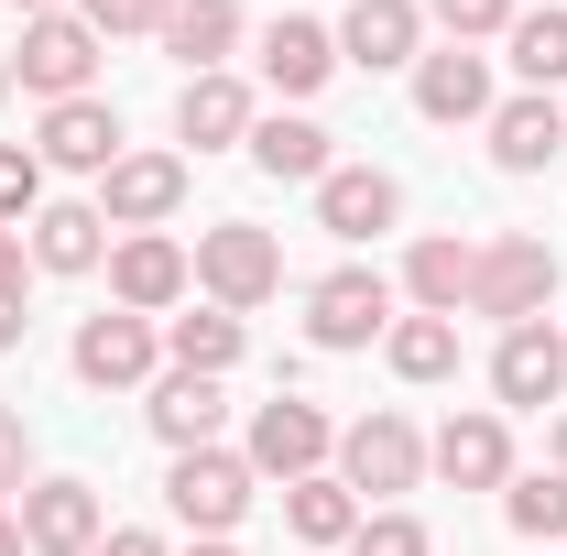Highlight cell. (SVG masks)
Listing matches in <instances>:
<instances>
[{
	"mask_svg": "<svg viewBox=\"0 0 567 556\" xmlns=\"http://www.w3.org/2000/svg\"><path fill=\"white\" fill-rule=\"evenodd\" d=\"M546 306H557V251H546L535 229H502V240H481L470 317H492V328H535Z\"/></svg>",
	"mask_w": 567,
	"mask_h": 556,
	"instance_id": "6da1fadb",
	"label": "cell"
},
{
	"mask_svg": "<svg viewBox=\"0 0 567 556\" xmlns=\"http://www.w3.org/2000/svg\"><path fill=\"white\" fill-rule=\"evenodd\" d=\"M197 284H208V306L251 317V306L284 295V240L262 218H218V229H197Z\"/></svg>",
	"mask_w": 567,
	"mask_h": 556,
	"instance_id": "7a4b0ae2",
	"label": "cell"
},
{
	"mask_svg": "<svg viewBox=\"0 0 567 556\" xmlns=\"http://www.w3.org/2000/svg\"><path fill=\"white\" fill-rule=\"evenodd\" d=\"M339 481L360 491V513H382V502H404L425 481V436L415 415H393V404H371L360 425H339Z\"/></svg>",
	"mask_w": 567,
	"mask_h": 556,
	"instance_id": "3957f363",
	"label": "cell"
},
{
	"mask_svg": "<svg viewBox=\"0 0 567 556\" xmlns=\"http://www.w3.org/2000/svg\"><path fill=\"white\" fill-rule=\"evenodd\" d=\"M240 459H251V481H317L339 459V425H328V404H306V393H274V404H251Z\"/></svg>",
	"mask_w": 567,
	"mask_h": 556,
	"instance_id": "277c9868",
	"label": "cell"
},
{
	"mask_svg": "<svg viewBox=\"0 0 567 556\" xmlns=\"http://www.w3.org/2000/svg\"><path fill=\"white\" fill-rule=\"evenodd\" d=\"M186 295H197V251H186V240H164V229H121V240H110V306H121V317H153V328H164Z\"/></svg>",
	"mask_w": 567,
	"mask_h": 556,
	"instance_id": "5b68a950",
	"label": "cell"
},
{
	"mask_svg": "<svg viewBox=\"0 0 567 556\" xmlns=\"http://www.w3.org/2000/svg\"><path fill=\"white\" fill-rule=\"evenodd\" d=\"M251 491H262V481H251L240 447H186V459L164 470V513H175L186 535H229V524L251 513Z\"/></svg>",
	"mask_w": 567,
	"mask_h": 556,
	"instance_id": "8992f818",
	"label": "cell"
},
{
	"mask_svg": "<svg viewBox=\"0 0 567 556\" xmlns=\"http://www.w3.org/2000/svg\"><path fill=\"white\" fill-rule=\"evenodd\" d=\"M99 55H110V44H99V33H87L76 11H44V22H22L11 87H33L44 110H55V99H99V87H87V76H99Z\"/></svg>",
	"mask_w": 567,
	"mask_h": 556,
	"instance_id": "52a82bcc",
	"label": "cell"
},
{
	"mask_svg": "<svg viewBox=\"0 0 567 556\" xmlns=\"http://www.w3.org/2000/svg\"><path fill=\"white\" fill-rule=\"evenodd\" d=\"M66 371L87 382V393H132V382L164 371V328H153V317H121V306H99V317H76Z\"/></svg>",
	"mask_w": 567,
	"mask_h": 556,
	"instance_id": "ba28073f",
	"label": "cell"
},
{
	"mask_svg": "<svg viewBox=\"0 0 567 556\" xmlns=\"http://www.w3.org/2000/svg\"><path fill=\"white\" fill-rule=\"evenodd\" d=\"M393 328V284L371 274V262H339V274L306 284V339L317 349H371Z\"/></svg>",
	"mask_w": 567,
	"mask_h": 556,
	"instance_id": "9c48e42d",
	"label": "cell"
},
{
	"mask_svg": "<svg viewBox=\"0 0 567 556\" xmlns=\"http://www.w3.org/2000/svg\"><path fill=\"white\" fill-rule=\"evenodd\" d=\"M425 470H436L447 491H502V481H513V425H502V404L447 415L436 436H425Z\"/></svg>",
	"mask_w": 567,
	"mask_h": 556,
	"instance_id": "30bf717a",
	"label": "cell"
},
{
	"mask_svg": "<svg viewBox=\"0 0 567 556\" xmlns=\"http://www.w3.org/2000/svg\"><path fill=\"white\" fill-rule=\"evenodd\" d=\"M492 393H502V415H546L567 393V328H502V349H492Z\"/></svg>",
	"mask_w": 567,
	"mask_h": 556,
	"instance_id": "8fae6325",
	"label": "cell"
},
{
	"mask_svg": "<svg viewBox=\"0 0 567 556\" xmlns=\"http://www.w3.org/2000/svg\"><path fill=\"white\" fill-rule=\"evenodd\" d=\"M175 208H186V153H121L99 175V218L110 229H164Z\"/></svg>",
	"mask_w": 567,
	"mask_h": 556,
	"instance_id": "7c38bea8",
	"label": "cell"
},
{
	"mask_svg": "<svg viewBox=\"0 0 567 556\" xmlns=\"http://www.w3.org/2000/svg\"><path fill=\"white\" fill-rule=\"evenodd\" d=\"M11 513H22V546H33V556H87L99 535H110V513H99V481H33Z\"/></svg>",
	"mask_w": 567,
	"mask_h": 556,
	"instance_id": "4fadbf2b",
	"label": "cell"
},
{
	"mask_svg": "<svg viewBox=\"0 0 567 556\" xmlns=\"http://www.w3.org/2000/svg\"><path fill=\"white\" fill-rule=\"evenodd\" d=\"M415 55H425V0H350L339 11V66L393 76V66H415Z\"/></svg>",
	"mask_w": 567,
	"mask_h": 556,
	"instance_id": "5bb4252c",
	"label": "cell"
},
{
	"mask_svg": "<svg viewBox=\"0 0 567 556\" xmlns=\"http://www.w3.org/2000/svg\"><path fill=\"white\" fill-rule=\"evenodd\" d=\"M393 218H404V186H393L382 164H328V175H317V229H328V240H382Z\"/></svg>",
	"mask_w": 567,
	"mask_h": 556,
	"instance_id": "9a60e30c",
	"label": "cell"
},
{
	"mask_svg": "<svg viewBox=\"0 0 567 556\" xmlns=\"http://www.w3.org/2000/svg\"><path fill=\"white\" fill-rule=\"evenodd\" d=\"M481 132H492V164H502V175H546V164L567 153V110L546 99V87H524V99H492Z\"/></svg>",
	"mask_w": 567,
	"mask_h": 556,
	"instance_id": "2e32d148",
	"label": "cell"
},
{
	"mask_svg": "<svg viewBox=\"0 0 567 556\" xmlns=\"http://www.w3.org/2000/svg\"><path fill=\"white\" fill-rule=\"evenodd\" d=\"M415 110L425 121H492V55L481 44H436V55H415Z\"/></svg>",
	"mask_w": 567,
	"mask_h": 556,
	"instance_id": "e0dca14e",
	"label": "cell"
},
{
	"mask_svg": "<svg viewBox=\"0 0 567 556\" xmlns=\"http://www.w3.org/2000/svg\"><path fill=\"white\" fill-rule=\"evenodd\" d=\"M470 274H481V240L425 229L415 251H404V306H415V317H470Z\"/></svg>",
	"mask_w": 567,
	"mask_h": 556,
	"instance_id": "ac0fdd59",
	"label": "cell"
},
{
	"mask_svg": "<svg viewBox=\"0 0 567 556\" xmlns=\"http://www.w3.org/2000/svg\"><path fill=\"white\" fill-rule=\"evenodd\" d=\"M33 153H44L55 175H110V164H121V110H110V99H55Z\"/></svg>",
	"mask_w": 567,
	"mask_h": 556,
	"instance_id": "d6986e66",
	"label": "cell"
},
{
	"mask_svg": "<svg viewBox=\"0 0 567 556\" xmlns=\"http://www.w3.org/2000/svg\"><path fill=\"white\" fill-rule=\"evenodd\" d=\"M328 76H339V33H328V22H306V11L262 22V87H284V99H317Z\"/></svg>",
	"mask_w": 567,
	"mask_h": 556,
	"instance_id": "ffe728a7",
	"label": "cell"
},
{
	"mask_svg": "<svg viewBox=\"0 0 567 556\" xmlns=\"http://www.w3.org/2000/svg\"><path fill=\"white\" fill-rule=\"evenodd\" d=\"M33 274H99L110 262V218H99V197H55V208H33Z\"/></svg>",
	"mask_w": 567,
	"mask_h": 556,
	"instance_id": "44dd1931",
	"label": "cell"
},
{
	"mask_svg": "<svg viewBox=\"0 0 567 556\" xmlns=\"http://www.w3.org/2000/svg\"><path fill=\"white\" fill-rule=\"evenodd\" d=\"M142 415H153V436H164L175 459H186V447H218V425H229V382H208V371H164Z\"/></svg>",
	"mask_w": 567,
	"mask_h": 556,
	"instance_id": "7402d4cb",
	"label": "cell"
},
{
	"mask_svg": "<svg viewBox=\"0 0 567 556\" xmlns=\"http://www.w3.org/2000/svg\"><path fill=\"white\" fill-rule=\"evenodd\" d=\"M251 121H262V110H251V87H240L229 66L175 87V142H197V153H229V142H251Z\"/></svg>",
	"mask_w": 567,
	"mask_h": 556,
	"instance_id": "603a6c76",
	"label": "cell"
},
{
	"mask_svg": "<svg viewBox=\"0 0 567 556\" xmlns=\"http://www.w3.org/2000/svg\"><path fill=\"white\" fill-rule=\"evenodd\" d=\"M240 33H251L240 0H175V11H164V55H175L186 76H218L229 55H240Z\"/></svg>",
	"mask_w": 567,
	"mask_h": 556,
	"instance_id": "cb8c5ba5",
	"label": "cell"
},
{
	"mask_svg": "<svg viewBox=\"0 0 567 556\" xmlns=\"http://www.w3.org/2000/svg\"><path fill=\"white\" fill-rule=\"evenodd\" d=\"M284 524H295V546L306 556H339L360 535V491L339 470H317V481H284Z\"/></svg>",
	"mask_w": 567,
	"mask_h": 556,
	"instance_id": "d4e9b609",
	"label": "cell"
},
{
	"mask_svg": "<svg viewBox=\"0 0 567 556\" xmlns=\"http://www.w3.org/2000/svg\"><path fill=\"white\" fill-rule=\"evenodd\" d=\"M240 349H251V328H240L229 306L164 317V371H208V382H229V371H240Z\"/></svg>",
	"mask_w": 567,
	"mask_h": 556,
	"instance_id": "484cf974",
	"label": "cell"
},
{
	"mask_svg": "<svg viewBox=\"0 0 567 556\" xmlns=\"http://www.w3.org/2000/svg\"><path fill=\"white\" fill-rule=\"evenodd\" d=\"M240 153H251V164H262L274 186H317V175L339 164V153H328V132H317V121H295V110L251 121V142H240Z\"/></svg>",
	"mask_w": 567,
	"mask_h": 556,
	"instance_id": "4316f807",
	"label": "cell"
},
{
	"mask_svg": "<svg viewBox=\"0 0 567 556\" xmlns=\"http://www.w3.org/2000/svg\"><path fill=\"white\" fill-rule=\"evenodd\" d=\"M382 360H393V382H447L458 371V317H393Z\"/></svg>",
	"mask_w": 567,
	"mask_h": 556,
	"instance_id": "83f0119b",
	"label": "cell"
},
{
	"mask_svg": "<svg viewBox=\"0 0 567 556\" xmlns=\"http://www.w3.org/2000/svg\"><path fill=\"white\" fill-rule=\"evenodd\" d=\"M502 44H513V76H524V87H546V99L567 87V11H513Z\"/></svg>",
	"mask_w": 567,
	"mask_h": 556,
	"instance_id": "f1b7e54d",
	"label": "cell"
},
{
	"mask_svg": "<svg viewBox=\"0 0 567 556\" xmlns=\"http://www.w3.org/2000/svg\"><path fill=\"white\" fill-rule=\"evenodd\" d=\"M502 524H513L524 546H557V535H567V481H557V470H524V481H502Z\"/></svg>",
	"mask_w": 567,
	"mask_h": 556,
	"instance_id": "f546056e",
	"label": "cell"
},
{
	"mask_svg": "<svg viewBox=\"0 0 567 556\" xmlns=\"http://www.w3.org/2000/svg\"><path fill=\"white\" fill-rule=\"evenodd\" d=\"M339 556H436V535H425L404 502H382V513H360V535H350Z\"/></svg>",
	"mask_w": 567,
	"mask_h": 556,
	"instance_id": "4dcf8cb0",
	"label": "cell"
},
{
	"mask_svg": "<svg viewBox=\"0 0 567 556\" xmlns=\"http://www.w3.org/2000/svg\"><path fill=\"white\" fill-rule=\"evenodd\" d=\"M33 208H44V153L0 142V229H33Z\"/></svg>",
	"mask_w": 567,
	"mask_h": 556,
	"instance_id": "1f68e13d",
	"label": "cell"
},
{
	"mask_svg": "<svg viewBox=\"0 0 567 556\" xmlns=\"http://www.w3.org/2000/svg\"><path fill=\"white\" fill-rule=\"evenodd\" d=\"M425 22H436L447 44H502V33H513V0H425Z\"/></svg>",
	"mask_w": 567,
	"mask_h": 556,
	"instance_id": "d6a6232c",
	"label": "cell"
},
{
	"mask_svg": "<svg viewBox=\"0 0 567 556\" xmlns=\"http://www.w3.org/2000/svg\"><path fill=\"white\" fill-rule=\"evenodd\" d=\"M164 11H175V0H76V22H87L99 44H110V33H164Z\"/></svg>",
	"mask_w": 567,
	"mask_h": 556,
	"instance_id": "836d02e7",
	"label": "cell"
},
{
	"mask_svg": "<svg viewBox=\"0 0 567 556\" xmlns=\"http://www.w3.org/2000/svg\"><path fill=\"white\" fill-rule=\"evenodd\" d=\"M33 491V425H22V404H0V502H22Z\"/></svg>",
	"mask_w": 567,
	"mask_h": 556,
	"instance_id": "e575fe53",
	"label": "cell"
},
{
	"mask_svg": "<svg viewBox=\"0 0 567 556\" xmlns=\"http://www.w3.org/2000/svg\"><path fill=\"white\" fill-rule=\"evenodd\" d=\"M22 284H33V240L0 229V306H22Z\"/></svg>",
	"mask_w": 567,
	"mask_h": 556,
	"instance_id": "d590c367",
	"label": "cell"
},
{
	"mask_svg": "<svg viewBox=\"0 0 567 556\" xmlns=\"http://www.w3.org/2000/svg\"><path fill=\"white\" fill-rule=\"evenodd\" d=\"M87 556H175V546H164V535H142V524H121V535H99Z\"/></svg>",
	"mask_w": 567,
	"mask_h": 556,
	"instance_id": "8d00e7d4",
	"label": "cell"
},
{
	"mask_svg": "<svg viewBox=\"0 0 567 556\" xmlns=\"http://www.w3.org/2000/svg\"><path fill=\"white\" fill-rule=\"evenodd\" d=\"M22 328H33V317H22V306H0V360L22 349Z\"/></svg>",
	"mask_w": 567,
	"mask_h": 556,
	"instance_id": "74e56055",
	"label": "cell"
},
{
	"mask_svg": "<svg viewBox=\"0 0 567 556\" xmlns=\"http://www.w3.org/2000/svg\"><path fill=\"white\" fill-rule=\"evenodd\" d=\"M0 556H33V546H22V513H11V502H0Z\"/></svg>",
	"mask_w": 567,
	"mask_h": 556,
	"instance_id": "f35d334b",
	"label": "cell"
},
{
	"mask_svg": "<svg viewBox=\"0 0 567 556\" xmlns=\"http://www.w3.org/2000/svg\"><path fill=\"white\" fill-rule=\"evenodd\" d=\"M546 470H557V481H567V415H557V436H546Z\"/></svg>",
	"mask_w": 567,
	"mask_h": 556,
	"instance_id": "ab89813d",
	"label": "cell"
},
{
	"mask_svg": "<svg viewBox=\"0 0 567 556\" xmlns=\"http://www.w3.org/2000/svg\"><path fill=\"white\" fill-rule=\"evenodd\" d=\"M186 556H240V546H229V535H197V546H186Z\"/></svg>",
	"mask_w": 567,
	"mask_h": 556,
	"instance_id": "60d3db41",
	"label": "cell"
},
{
	"mask_svg": "<svg viewBox=\"0 0 567 556\" xmlns=\"http://www.w3.org/2000/svg\"><path fill=\"white\" fill-rule=\"evenodd\" d=\"M11 11H22V22H44V11H66V0H11Z\"/></svg>",
	"mask_w": 567,
	"mask_h": 556,
	"instance_id": "b9f144b4",
	"label": "cell"
},
{
	"mask_svg": "<svg viewBox=\"0 0 567 556\" xmlns=\"http://www.w3.org/2000/svg\"><path fill=\"white\" fill-rule=\"evenodd\" d=\"M0 99H11V55H0Z\"/></svg>",
	"mask_w": 567,
	"mask_h": 556,
	"instance_id": "7bdbcfd3",
	"label": "cell"
}]
</instances>
